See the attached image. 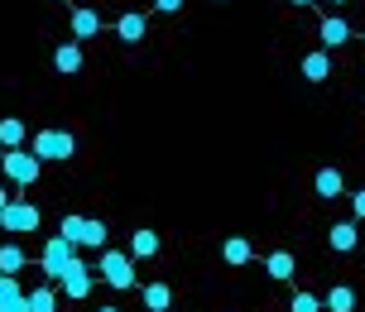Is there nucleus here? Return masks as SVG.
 <instances>
[{"mask_svg":"<svg viewBox=\"0 0 365 312\" xmlns=\"http://www.w3.org/2000/svg\"><path fill=\"white\" fill-rule=\"evenodd\" d=\"M29 154H34L38 164H68V159L77 154V140L68 135V130H38Z\"/></svg>","mask_w":365,"mask_h":312,"instance_id":"1","label":"nucleus"},{"mask_svg":"<svg viewBox=\"0 0 365 312\" xmlns=\"http://www.w3.org/2000/svg\"><path fill=\"white\" fill-rule=\"evenodd\" d=\"M96 274L106 279L110 288H120V293H125V288H135V259H130V250H101V259H96Z\"/></svg>","mask_w":365,"mask_h":312,"instance_id":"2","label":"nucleus"},{"mask_svg":"<svg viewBox=\"0 0 365 312\" xmlns=\"http://www.w3.org/2000/svg\"><path fill=\"white\" fill-rule=\"evenodd\" d=\"M38 226H43V212H38L34 202H15V197H10V207L0 212V231H5V236H29Z\"/></svg>","mask_w":365,"mask_h":312,"instance_id":"3","label":"nucleus"},{"mask_svg":"<svg viewBox=\"0 0 365 312\" xmlns=\"http://www.w3.org/2000/svg\"><path fill=\"white\" fill-rule=\"evenodd\" d=\"M73 259H77V245H73V240H68V236H48V240H43V255H38V269L58 284V279H63V269H68Z\"/></svg>","mask_w":365,"mask_h":312,"instance_id":"4","label":"nucleus"},{"mask_svg":"<svg viewBox=\"0 0 365 312\" xmlns=\"http://www.w3.org/2000/svg\"><path fill=\"white\" fill-rule=\"evenodd\" d=\"M0 168H5V178H10V183H19V187H34L38 173H43V164H38L29 149H5Z\"/></svg>","mask_w":365,"mask_h":312,"instance_id":"5","label":"nucleus"},{"mask_svg":"<svg viewBox=\"0 0 365 312\" xmlns=\"http://www.w3.org/2000/svg\"><path fill=\"white\" fill-rule=\"evenodd\" d=\"M58 288L68 293V303H82V298H91V269L82 264V259H73V264L63 269V279H58Z\"/></svg>","mask_w":365,"mask_h":312,"instance_id":"6","label":"nucleus"},{"mask_svg":"<svg viewBox=\"0 0 365 312\" xmlns=\"http://www.w3.org/2000/svg\"><path fill=\"white\" fill-rule=\"evenodd\" d=\"M312 192H317L322 202H336V197H346V178H341V168H317V178H312Z\"/></svg>","mask_w":365,"mask_h":312,"instance_id":"7","label":"nucleus"},{"mask_svg":"<svg viewBox=\"0 0 365 312\" xmlns=\"http://www.w3.org/2000/svg\"><path fill=\"white\" fill-rule=\"evenodd\" d=\"M317 38H322V48L331 53V48L351 43V24H346L341 15H327V19H322V29H317Z\"/></svg>","mask_w":365,"mask_h":312,"instance_id":"8","label":"nucleus"},{"mask_svg":"<svg viewBox=\"0 0 365 312\" xmlns=\"http://www.w3.org/2000/svg\"><path fill=\"white\" fill-rule=\"evenodd\" d=\"M327 245L336 250V255H351L356 245H361V231H356V221H336L327 231Z\"/></svg>","mask_w":365,"mask_h":312,"instance_id":"9","label":"nucleus"},{"mask_svg":"<svg viewBox=\"0 0 365 312\" xmlns=\"http://www.w3.org/2000/svg\"><path fill=\"white\" fill-rule=\"evenodd\" d=\"M53 68H58L63 77L82 73V43H77V38H73V43H58V48H53Z\"/></svg>","mask_w":365,"mask_h":312,"instance_id":"10","label":"nucleus"},{"mask_svg":"<svg viewBox=\"0 0 365 312\" xmlns=\"http://www.w3.org/2000/svg\"><path fill=\"white\" fill-rule=\"evenodd\" d=\"M0 312H29L19 279H10V274H0Z\"/></svg>","mask_w":365,"mask_h":312,"instance_id":"11","label":"nucleus"},{"mask_svg":"<svg viewBox=\"0 0 365 312\" xmlns=\"http://www.w3.org/2000/svg\"><path fill=\"white\" fill-rule=\"evenodd\" d=\"M91 34H101V15H96L91 5H77L73 10V38L82 43V38H91Z\"/></svg>","mask_w":365,"mask_h":312,"instance_id":"12","label":"nucleus"},{"mask_svg":"<svg viewBox=\"0 0 365 312\" xmlns=\"http://www.w3.org/2000/svg\"><path fill=\"white\" fill-rule=\"evenodd\" d=\"M250 255H255V250H250V240H245V236H226V240H221V259H226L231 269L250 264Z\"/></svg>","mask_w":365,"mask_h":312,"instance_id":"13","label":"nucleus"},{"mask_svg":"<svg viewBox=\"0 0 365 312\" xmlns=\"http://www.w3.org/2000/svg\"><path fill=\"white\" fill-rule=\"evenodd\" d=\"M145 29H149V19L140 15V10H130V15L115 19V34H120V43H140V38H145Z\"/></svg>","mask_w":365,"mask_h":312,"instance_id":"14","label":"nucleus"},{"mask_svg":"<svg viewBox=\"0 0 365 312\" xmlns=\"http://www.w3.org/2000/svg\"><path fill=\"white\" fill-rule=\"evenodd\" d=\"M154 255H159V231L140 226V231L130 236V259H154Z\"/></svg>","mask_w":365,"mask_h":312,"instance_id":"15","label":"nucleus"},{"mask_svg":"<svg viewBox=\"0 0 365 312\" xmlns=\"http://www.w3.org/2000/svg\"><path fill=\"white\" fill-rule=\"evenodd\" d=\"M106 221H82V236H77V250H106Z\"/></svg>","mask_w":365,"mask_h":312,"instance_id":"16","label":"nucleus"},{"mask_svg":"<svg viewBox=\"0 0 365 312\" xmlns=\"http://www.w3.org/2000/svg\"><path fill=\"white\" fill-rule=\"evenodd\" d=\"M293 269H298V259H293L289 250H274V255L264 259V274H269V279H279V284H289V279H293Z\"/></svg>","mask_w":365,"mask_h":312,"instance_id":"17","label":"nucleus"},{"mask_svg":"<svg viewBox=\"0 0 365 312\" xmlns=\"http://www.w3.org/2000/svg\"><path fill=\"white\" fill-rule=\"evenodd\" d=\"M303 77H308V82H327L331 77V53L327 48H317V53L303 58Z\"/></svg>","mask_w":365,"mask_h":312,"instance_id":"18","label":"nucleus"},{"mask_svg":"<svg viewBox=\"0 0 365 312\" xmlns=\"http://www.w3.org/2000/svg\"><path fill=\"white\" fill-rule=\"evenodd\" d=\"M24 135H29V125H24L19 115H5V120H0V149H19Z\"/></svg>","mask_w":365,"mask_h":312,"instance_id":"19","label":"nucleus"},{"mask_svg":"<svg viewBox=\"0 0 365 312\" xmlns=\"http://www.w3.org/2000/svg\"><path fill=\"white\" fill-rule=\"evenodd\" d=\"M322 308L327 312H356V288H346V284H336L327 298H322Z\"/></svg>","mask_w":365,"mask_h":312,"instance_id":"20","label":"nucleus"},{"mask_svg":"<svg viewBox=\"0 0 365 312\" xmlns=\"http://www.w3.org/2000/svg\"><path fill=\"white\" fill-rule=\"evenodd\" d=\"M168 303H173V288L168 284H145V308L149 312H168Z\"/></svg>","mask_w":365,"mask_h":312,"instance_id":"21","label":"nucleus"},{"mask_svg":"<svg viewBox=\"0 0 365 312\" xmlns=\"http://www.w3.org/2000/svg\"><path fill=\"white\" fill-rule=\"evenodd\" d=\"M24 303H29V312H58V293L53 288H29Z\"/></svg>","mask_w":365,"mask_h":312,"instance_id":"22","label":"nucleus"},{"mask_svg":"<svg viewBox=\"0 0 365 312\" xmlns=\"http://www.w3.org/2000/svg\"><path fill=\"white\" fill-rule=\"evenodd\" d=\"M19 269H24V250H19V245H0V274L15 279Z\"/></svg>","mask_w":365,"mask_h":312,"instance_id":"23","label":"nucleus"},{"mask_svg":"<svg viewBox=\"0 0 365 312\" xmlns=\"http://www.w3.org/2000/svg\"><path fill=\"white\" fill-rule=\"evenodd\" d=\"M289 312H322V298H317V293H308V288H293Z\"/></svg>","mask_w":365,"mask_h":312,"instance_id":"24","label":"nucleus"},{"mask_svg":"<svg viewBox=\"0 0 365 312\" xmlns=\"http://www.w3.org/2000/svg\"><path fill=\"white\" fill-rule=\"evenodd\" d=\"M82 221H87V217H63V226H58V236H68V240L77 245V236H82Z\"/></svg>","mask_w":365,"mask_h":312,"instance_id":"25","label":"nucleus"},{"mask_svg":"<svg viewBox=\"0 0 365 312\" xmlns=\"http://www.w3.org/2000/svg\"><path fill=\"white\" fill-rule=\"evenodd\" d=\"M351 217L365 221V187H361V192H351Z\"/></svg>","mask_w":365,"mask_h":312,"instance_id":"26","label":"nucleus"},{"mask_svg":"<svg viewBox=\"0 0 365 312\" xmlns=\"http://www.w3.org/2000/svg\"><path fill=\"white\" fill-rule=\"evenodd\" d=\"M154 10H159V15H178L182 0H154Z\"/></svg>","mask_w":365,"mask_h":312,"instance_id":"27","label":"nucleus"},{"mask_svg":"<svg viewBox=\"0 0 365 312\" xmlns=\"http://www.w3.org/2000/svg\"><path fill=\"white\" fill-rule=\"evenodd\" d=\"M5 207H10V192H5V187H0V212H5Z\"/></svg>","mask_w":365,"mask_h":312,"instance_id":"28","label":"nucleus"},{"mask_svg":"<svg viewBox=\"0 0 365 312\" xmlns=\"http://www.w3.org/2000/svg\"><path fill=\"white\" fill-rule=\"evenodd\" d=\"M289 5H312V0H289Z\"/></svg>","mask_w":365,"mask_h":312,"instance_id":"29","label":"nucleus"},{"mask_svg":"<svg viewBox=\"0 0 365 312\" xmlns=\"http://www.w3.org/2000/svg\"><path fill=\"white\" fill-rule=\"evenodd\" d=\"M101 312H120V308H101Z\"/></svg>","mask_w":365,"mask_h":312,"instance_id":"30","label":"nucleus"},{"mask_svg":"<svg viewBox=\"0 0 365 312\" xmlns=\"http://www.w3.org/2000/svg\"><path fill=\"white\" fill-rule=\"evenodd\" d=\"M331 5H346V0H331Z\"/></svg>","mask_w":365,"mask_h":312,"instance_id":"31","label":"nucleus"},{"mask_svg":"<svg viewBox=\"0 0 365 312\" xmlns=\"http://www.w3.org/2000/svg\"><path fill=\"white\" fill-rule=\"evenodd\" d=\"M221 5H226V0H221Z\"/></svg>","mask_w":365,"mask_h":312,"instance_id":"32","label":"nucleus"}]
</instances>
